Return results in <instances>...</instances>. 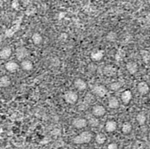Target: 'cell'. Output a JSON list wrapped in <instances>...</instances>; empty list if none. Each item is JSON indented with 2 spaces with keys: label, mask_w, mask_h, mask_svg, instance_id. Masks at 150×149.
<instances>
[{
  "label": "cell",
  "mask_w": 150,
  "mask_h": 149,
  "mask_svg": "<svg viewBox=\"0 0 150 149\" xmlns=\"http://www.w3.org/2000/svg\"><path fill=\"white\" fill-rule=\"evenodd\" d=\"M94 137V134L91 131H84L75 136L72 142L76 145L88 144L91 142Z\"/></svg>",
  "instance_id": "6da1fadb"
},
{
  "label": "cell",
  "mask_w": 150,
  "mask_h": 149,
  "mask_svg": "<svg viewBox=\"0 0 150 149\" xmlns=\"http://www.w3.org/2000/svg\"><path fill=\"white\" fill-rule=\"evenodd\" d=\"M72 125L76 129L81 130V129H84L88 126V119L84 117H75L72 121Z\"/></svg>",
  "instance_id": "7a4b0ae2"
},
{
  "label": "cell",
  "mask_w": 150,
  "mask_h": 149,
  "mask_svg": "<svg viewBox=\"0 0 150 149\" xmlns=\"http://www.w3.org/2000/svg\"><path fill=\"white\" fill-rule=\"evenodd\" d=\"M79 96L76 92L72 91L66 92L64 95V99L67 104H74L78 101Z\"/></svg>",
  "instance_id": "3957f363"
},
{
  "label": "cell",
  "mask_w": 150,
  "mask_h": 149,
  "mask_svg": "<svg viewBox=\"0 0 150 149\" xmlns=\"http://www.w3.org/2000/svg\"><path fill=\"white\" fill-rule=\"evenodd\" d=\"M91 112H92V115L94 117L98 118V117H101L105 115V114L106 112V109L103 105L97 104V105H94L93 107Z\"/></svg>",
  "instance_id": "277c9868"
},
{
  "label": "cell",
  "mask_w": 150,
  "mask_h": 149,
  "mask_svg": "<svg viewBox=\"0 0 150 149\" xmlns=\"http://www.w3.org/2000/svg\"><path fill=\"white\" fill-rule=\"evenodd\" d=\"M93 92L98 97H103L108 93V89L104 85H96L92 89Z\"/></svg>",
  "instance_id": "5b68a950"
},
{
  "label": "cell",
  "mask_w": 150,
  "mask_h": 149,
  "mask_svg": "<svg viewBox=\"0 0 150 149\" xmlns=\"http://www.w3.org/2000/svg\"><path fill=\"white\" fill-rule=\"evenodd\" d=\"M15 55L18 61H22L25 60V58L29 55V51L25 47L21 46L15 50Z\"/></svg>",
  "instance_id": "8992f818"
},
{
  "label": "cell",
  "mask_w": 150,
  "mask_h": 149,
  "mask_svg": "<svg viewBox=\"0 0 150 149\" xmlns=\"http://www.w3.org/2000/svg\"><path fill=\"white\" fill-rule=\"evenodd\" d=\"M118 128V124L117 121L113 119H110L106 121L105 124V130L107 133L115 132Z\"/></svg>",
  "instance_id": "52a82bcc"
},
{
  "label": "cell",
  "mask_w": 150,
  "mask_h": 149,
  "mask_svg": "<svg viewBox=\"0 0 150 149\" xmlns=\"http://www.w3.org/2000/svg\"><path fill=\"white\" fill-rule=\"evenodd\" d=\"M137 91L141 95H146L150 91L149 85L146 82H141L137 85Z\"/></svg>",
  "instance_id": "ba28073f"
},
{
  "label": "cell",
  "mask_w": 150,
  "mask_h": 149,
  "mask_svg": "<svg viewBox=\"0 0 150 149\" xmlns=\"http://www.w3.org/2000/svg\"><path fill=\"white\" fill-rule=\"evenodd\" d=\"M105 52L102 49H95L91 53V59L93 61H99L103 58Z\"/></svg>",
  "instance_id": "9c48e42d"
},
{
  "label": "cell",
  "mask_w": 150,
  "mask_h": 149,
  "mask_svg": "<svg viewBox=\"0 0 150 149\" xmlns=\"http://www.w3.org/2000/svg\"><path fill=\"white\" fill-rule=\"evenodd\" d=\"M74 87L79 91H84L88 87V85H87L86 82L83 79L80 78H76L74 80Z\"/></svg>",
  "instance_id": "30bf717a"
},
{
  "label": "cell",
  "mask_w": 150,
  "mask_h": 149,
  "mask_svg": "<svg viewBox=\"0 0 150 149\" xmlns=\"http://www.w3.org/2000/svg\"><path fill=\"white\" fill-rule=\"evenodd\" d=\"M120 97L122 103L125 104H128L132 99V93L130 90L127 89L122 93Z\"/></svg>",
  "instance_id": "8fae6325"
},
{
  "label": "cell",
  "mask_w": 150,
  "mask_h": 149,
  "mask_svg": "<svg viewBox=\"0 0 150 149\" xmlns=\"http://www.w3.org/2000/svg\"><path fill=\"white\" fill-rule=\"evenodd\" d=\"M12 53V50L9 46H5L0 50V58L1 60H7L8 59Z\"/></svg>",
  "instance_id": "7c38bea8"
},
{
  "label": "cell",
  "mask_w": 150,
  "mask_h": 149,
  "mask_svg": "<svg viewBox=\"0 0 150 149\" xmlns=\"http://www.w3.org/2000/svg\"><path fill=\"white\" fill-rule=\"evenodd\" d=\"M126 69H127L130 74H134L137 72L139 67H138V65L136 62L132 61L127 63V64H126Z\"/></svg>",
  "instance_id": "4fadbf2b"
},
{
  "label": "cell",
  "mask_w": 150,
  "mask_h": 149,
  "mask_svg": "<svg viewBox=\"0 0 150 149\" xmlns=\"http://www.w3.org/2000/svg\"><path fill=\"white\" fill-rule=\"evenodd\" d=\"M5 69L7 70L8 72L13 73L17 71L18 69L19 68V65L14 61H8L6 63L5 65Z\"/></svg>",
  "instance_id": "5bb4252c"
},
{
  "label": "cell",
  "mask_w": 150,
  "mask_h": 149,
  "mask_svg": "<svg viewBox=\"0 0 150 149\" xmlns=\"http://www.w3.org/2000/svg\"><path fill=\"white\" fill-rule=\"evenodd\" d=\"M103 72H104V74L106 77H113L114 75H115L117 70V68L115 67H114L113 65H106L104 68Z\"/></svg>",
  "instance_id": "9a60e30c"
},
{
  "label": "cell",
  "mask_w": 150,
  "mask_h": 149,
  "mask_svg": "<svg viewBox=\"0 0 150 149\" xmlns=\"http://www.w3.org/2000/svg\"><path fill=\"white\" fill-rule=\"evenodd\" d=\"M132 129L133 127L132 124L130 122H128V121H125L122 124L121 131L124 135H127L132 132Z\"/></svg>",
  "instance_id": "2e32d148"
},
{
  "label": "cell",
  "mask_w": 150,
  "mask_h": 149,
  "mask_svg": "<svg viewBox=\"0 0 150 149\" xmlns=\"http://www.w3.org/2000/svg\"><path fill=\"white\" fill-rule=\"evenodd\" d=\"M94 140L97 144L101 145L105 144L107 141V137L103 133H98L94 136Z\"/></svg>",
  "instance_id": "e0dca14e"
},
{
  "label": "cell",
  "mask_w": 150,
  "mask_h": 149,
  "mask_svg": "<svg viewBox=\"0 0 150 149\" xmlns=\"http://www.w3.org/2000/svg\"><path fill=\"white\" fill-rule=\"evenodd\" d=\"M21 66L23 70H24L25 72H29L33 69L34 65L31 61L29 60H25L21 62Z\"/></svg>",
  "instance_id": "ac0fdd59"
},
{
  "label": "cell",
  "mask_w": 150,
  "mask_h": 149,
  "mask_svg": "<svg viewBox=\"0 0 150 149\" xmlns=\"http://www.w3.org/2000/svg\"><path fill=\"white\" fill-rule=\"evenodd\" d=\"M108 105L110 109H118L119 108V105H120L119 101H118V99L116 97L113 96L112 97H110L108 99Z\"/></svg>",
  "instance_id": "d6986e66"
},
{
  "label": "cell",
  "mask_w": 150,
  "mask_h": 149,
  "mask_svg": "<svg viewBox=\"0 0 150 149\" xmlns=\"http://www.w3.org/2000/svg\"><path fill=\"white\" fill-rule=\"evenodd\" d=\"M11 85V79L7 75H3L0 77V87L6 88Z\"/></svg>",
  "instance_id": "ffe728a7"
},
{
  "label": "cell",
  "mask_w": 150,
  "mask_h": 149,
  "mask_svg": "<svg viewBox=\"0 0 150 149\" xmlns=\"http://www.w3.org/2000/svg\"><path fill=\"white\" fill-rule=\"evenodd\" d=\"M146 143L143 140H136L132 144L131 149H145Z\"/></svg>",
  "instance_id": "44dd1931"
},
{
  "label": "cell",
  "mask_w": 150,
  "mask_h": 149,
  "mask_svg": "<svg viewBox=\"0 0 150 149\" xmlns=\"http://www.w3.org/2000/svg\"><path fill=\"white\" fill-rule=\"evenodd\" d=\"M136 120L139 125H144L146 122V116L144 112H140L137 113L136 116Z\"/></svg>",
  "instance_id": "7402d4cb"
},
{
  "label": "cell",
  "mask_w": 150,
  "mask_h": 149,
  "mask_svg": "<svg viewBox=\"0 0 150 149\" xmlns=\"http://www.w3.org/2000/svg\"><path fill=\"white\" fill-rule=\"evenodd\" d=\"M43 41L41 35L38 32H34L32 36V41L35 45H39Z\"/></svg>",
  "instance_id": "603a6c76"
},
{
  "label": "cell",
  "mask_w": 150,
  "mask_h": 149,
  "mask_svg": "<svg viewBox=\"0 0 150 149\" xmlns=\"http://www.w3.org/2000/svg\"><path fill=\"white\" fill-rule=\"evenodd\" d=\"M140 54L144 63L148 64L150 61V53L148 50L143 49L140 51Z\"/></svg>",
  "instance_id": "cb8c5ba5"
},
{
  "label": "cell",
  "mask_w": 150,
  "mask_h": 149,
  "mask_svg": "<svg viewBox=\"0 0 150 149\" xmlns=\"http://www.w3.org/2000/svg\"><path fill=\"white\" fill-rule=\"evenodd\" d=\"M125 56H126V53L125 51L123 49L119 48L117 50V51L115 54V59L117 61H121L125 58Z\"/></svg>",
  "instance_id": "d4e9b609"
},
{
  "label": "cell",
  "mask_w": 150,
  "mask_h": 149,
  "mask_svg": "<svg viewBox=\"0 0 150 149\" xmlns=\"http://www.w3.org/2000/svg\"><path fill=\"white\" fill-rule=\"evenodd\" d=\"M117 34L114 31H110L106 36V39L108 42H115L117 39Z\"/></svg>",
  "instance_id": "484cf974"
},
{
  "label": "cell",
  "mask_w": 150,
  "mask_h": 149,
  "mask_svg": "<svg viewBox=\"0 0 150 149\" xmlns=\"http://www.w3.org/2000/svg\"><path fill=\"white\" fill-rule=\"evenodd\" d=\"M88 125L90 124L92 127H97L99 124V121H98L97 117H94L93 116L92 117H91L89 119H88Z\"/></svg>",
  "instance_id": "4316f807"
},
{
  "label": "cell",
  "mask_w": 150,
  "mask_h": 149,
  "mask_svg": "<svg viewBox=\"0 0 150 149\" xmlns=\"http://www.w3.org/2000/svg\"><path fill=\"white\" fill-rule=\"evenodd\" d=\"M122 84H121V82H114V83L110 85V89H111L112 91H117V90H118L122 87Z\"/></svg>",
  "instance_id": "83f0119b"
},
{
  "label": "cell",
  "mask_w": 150,
  "mask_h": 149,
  "mask_svg": "<svg viewBox=\"0 0 150 149\" xmlns=\"http://www.w3.org/2000/svg\"><path fill=\"white\" fill-rule=\"evenodd\" d=\"M107 149H119V147L117 143L111 142L107 145Z\"/></svg>",
  "instance_id": "f1b7e54d"
},
{
  "label": "cell",
  "mask_w": 150,
  "mask_h": 149,
  "mask_svg": "<svg viewBox=\"0 0 150 149\" xmlns=\"http://www.w3.org/2000/svg\"><path fill=\"white\" fill-rule=\"evenodd\" d=\"M11 7L14 9H17L19 7V2L17 1H13L11 2Z\"/></svg>",
  "instance_id": "f546056e"
},
{
  "label": "cell",
  "mask_w": 150,
  "mask_h": 149,
  "mask_svg": "<svg viewBox=\"0 0 150 149\" xmlns=\"http://www.w3.org/2000/svg\"><path fill=\"white\" fill-rule=\"evenodd\" d=\"M148 140L150 142V131H149L148 134Z\"/></svg>",
  "instance_id": "4dcf8cb0"
}]
</instances>
